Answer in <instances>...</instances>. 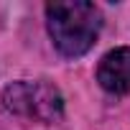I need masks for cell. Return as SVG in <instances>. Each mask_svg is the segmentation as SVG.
Here are the masks:
<instances>
[{"label":"cell","mask_w":130,"mask_h":130,"mask_svg":"<svg viewBox=\"0 0 130 130\" xmlns=\"http://www.w3.org/2000/svg\"><path fill=\"white\" fill-rule=\"evenodd\" d=\"M3 105L5 110L41 120V122H54L64 112V100L61 92L54 84L46 82H13L3 89Z\"/></svg>","instance_id":"obj_2"},{"label":"cell","mask_w":130,"mask_h":130,"mask_svg":"<svg viewBox=\"0 0 130 130\" xmlns=\"http://www.w3.org/2000/svg\"><path fill=\"white\" fill-rule=\"evenodd\" d=\"M46 23L54 38V46L64 56H82L87 54L102 26V15L94 3L87 0H59L46 5Z\"/></svg>","instance_id":"obj_1"},{"label":"cell","mask_w":130,"mask_h":130,"mask_svg":"<svg viewBox=\"0 0 130 130\" xmlns=\"http://www.w3.org/2000/svg\"><path fill=\"white\" fill-rule=\"evenodd\" d=\"M97 82L110 94H127L130 92V48H115L102 56L97 67Z\"/></svg>","instance_id":"obj_3"}]
</instances>
